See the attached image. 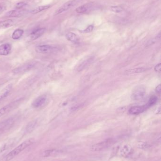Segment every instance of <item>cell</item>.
Returning <instances> with one entry per match:
<instances>
[{
	"instance_id": "cell-1",
	"label": "cell",
	"mask_w": 161,
	"mask_h": 161,
	"mask_svg": "<svg viewBox=\"0 0 161 161\" xmlns=\"http://www.w3.org/2000/svg\"><path fill=\"white\" fill-rule=\"evenodd\" d=\"M34 140L32 139H29L26 141L22 143L20 145L18 146L15 149L12 150L10 153H8V155L6 157L5 160L6 161H10L14 158L15 156H16L19 153L22 152L25 149H26L28 147L33 143Z\"/></svg>"
},
{
	"instance_id": "cell-2",
	"label": "cell",
	"mask_w": 161,
	"mask_h": 161,
	"mask_svg": "<svg viewBox=\"0 0 161 161\" xmlns=\"http://www.w3.org/2000/svg\"><path fill=\"white\" fill-rule=\"evenodd\" d=\"M114 142L115 141L112 139L106 140L105 141L93 145L91 147V149L94 151H101L109 147L110 146L113 145Z\"/></svg>"
},
{
	"instance_id": "cell-3",
	"label": "cell",
	"mask_w": 161,
	"mask_h": 161,
	"mask_svg": "<svg viewBox=\"0 0 161 161\" xmlns=\"http://www.w3.org/2000/svg\"><path fill=\"white\" fill-rule=\"evenodd\" d=\"M146 94V89L143 86H139L134 89L132 92V98L134 100H142Z\"/></svg>"
},
{
	"instance_id": "cell-4",
	"label": "cell",
	"mask_w": 161,
	"mask_h": 161,
	"mask_svg": "<svg viewBox=\"0 0 161 161\" xmlns=\"http://www.w3.org/2000/svg\"><path fill=\"white\" fill-rule=\"evenodd\" d=\"M77 0H71L65 3L54 13V15H58L71 9L77 3Z\"/></svg>"
},
{
	"instance_id": "cell-5",
	"label": "cell",
	"mask_w": 161,
	"mask_h": 161,
	"mask_svg": "<svg viewBox=\"0 0 161 161\" xmlns=\"http://www.w3.org/2000/svg\"><path fill=\"white\" fill-rule=\"evenodd\" d=\"M56 50V48L54 47L48 45L37 46L35 48V52L41 54H49L54 52Z\"/></svg>"
},
{
	"instance_id": "cell-6",
	"label": "cell",
	"mask_w": 161,
	"mask_h": 161,
	"mask_svg": "<svg viewBox=\"0 0 161 161\" xmlns=\"http://www.w3.org/2000/svg\"><path fill=\"white\" fill-rule=\"evenodd\" d=\"M35 65V62H31V63H27L26 64L21 65L20 67H18L16 69L13 70V72L15 74H21V73H25V72L30 70Z\"/></svg>"
},
{
	"instance_id": "cell-7",
	"label": "cell",
	"mask_w": 161,
	"mask_h": 161,
	"mask_svg": "<svg viewBox=\"0 0 161 161\" xmlns=\"http://www.w3.org/2000/svg\"><path fill=\"white\" fill-rule=\"evenodd\" d=\"M20 100L15 101L14 102H12L6 106H4L3 107L0 109V117H1L3 115H5L6 114L11 111L13 108H15L19 103H20Z\"/></svg>"
},
{
	"instance_id": "cell-8",
	"label": "cell",
	"mask_w": 161,
	"mask_h": 161,
	"mask_svg": "<svg viewBox=\"0 0 161 161\" xmlns=\"http://www.w3.org/2000/svg\"><path fill=\"white\" fill-rule=\"evenodd\" d=\"M46 97L44 95L39 96L34 100L32 106L34 108H35L41 107L42 106H43L45 104L46 101Z\"/></svg>"
},
{
	"instance_id": "cell-9",
	"label": "cell",
	"mask_w": 161,
	"mask_h": 161,
	"mask_svg": "<svg viewBox=\"0 0 161 161\" xmlns=\"http://www.w3.org/2000/svg\"><path fill=\"white\" fill-rule=\"evenodd\" d=\"M26 12L25 10H10L5 14V16L9 18H13V17H19L23 15Z\"/></svg>"
},
{
	"instance_id": "cell-10",
	"label": "cell",
	"mask_w": 161,
	"mask_h": 161,
	"mask_svg": "<svg viewBox=\"0 0 161 161\" xmlns=\"http://www.w3.org/2000/svg\"><path fill=\"white\" fill-rule=\"evenodd\" d=\"M14 123V120L12 118H10L0 123V133L10 128Z\"/></svg>"
},
{
	"instance_id": "cell-11",
	"label": "cell",
	"mask_w": 161,
	"mask_h": 161,
	"mask_svg": "<svg viewBox=\"0 0 161 161\" xmlns=\"http://www.w3.org/2000/svg\"><path fill=\"white\" fill-rule=\"evenodd\" d=\"M11 46L9 43H4L0 45V55L7 56L10 53Z\"/></svg>"
},
{
	"instance_id": "cell-12",
	"label": "cell",
	"mask_w": 161,
	"mask_h": 161,
	"mask_svg": "<svg viewBox=\"0 0 161 161\" xmlns=\"http://www.w3.org/2000/svg\"><path fill=\"white\" fill-rule=\"evenodd\" d=\"M45 28H39L32 32L30 34V38L31 40H35L43 35L45 32Z\"/></svg>"
},
{
	"instance_id": "cell-13",
	"label": "cell",
	"mask_w": 161,
	"mask_h": 161,
	"mask_svg": "<svg viewBox=\"0 0 161 161\" xmlns=\"http://www.w3.org/2000/svg\"><path fill=\"white\" fill-rule=\"evenodd\" d=\"M146 109V106H135L130 108L128 110V112L131 115H139L145 111Z\"/></svg>"
},
{
	"instance_id": "cell-14",
	"label": "cell",
	"mask_w": 161,
	"mask_h": 161,
	"mask_svg": "<svg viewBox=\"0 0 161 161\" xmlns=\"http://www.w3.org/2000/svg\"><path fill=\"white\" fill-rule=\"evenodd\" d=\"M132 151V149L130 146L125 145L121 149V154L124 157H127L131 155Z\"/></svg>"
},
{
	"instance_id": "cell-15",
	"label": "cell",
	"mask_w": 161,
	"mask_h": 161,
	"mask_svg": "<svg viewBox=\"0 0 161 161\" xmlns=\"http://www.w3.org/2000/svg\"><path fill=\"white\" fill-rule=\"evenodd\" d=\"M11 89H12L11 85H9L3 89V91L0 94V102H1L4 99H5L7 97L9 93H10Z\"/></svg>"
},
{
	"instance_id": "cell-16",
	"label": "cell",
	"mask_w": 161,
	"mask_h": 161,
	"mask_svg": "<svg viewBox=\"0 0 161 161\" xmlns=\"http://www.w3.org/2000/svg\"><path fill=\"white\" fill-rule=\"evenodd\" d=\"M93 58H90L87 59L86 61H83L78 67L77 70L78 71V72L83 70V69L86 68L87 67H88V65H90L91 64V63L93 61Z\"/></svg>"
},
{
	"instance_id": "cell-17",
	"label": "cell",
	"mask_w": 161,
	"mask_h": 161,
	"mask_svg": "<svg viewBox=\"0 0 161 161\" xmlns=\"http://www.w3.org/2000/svg\"><path fill=\"white\" fill-rule=\"evenodd\" d=\"M14 24V21L12 19H9L3 20V21L0 22V28H3V29L7 28L12 27Z\"/></svg>"
},
{
	"instance_id": "cell-18",
	"label": "cell",
	"mask_w": 161,
	"mask_h": 161,
	"mask_svg": "<svg viewBox=\"0 0 161 161\" xmlns=\"http://www.w3.org/2000/svg\"><path fill=\"white\" fill-rule=\"evenodd\" d=\"M92 6V5L90 3L85 4L84 5H81L76 9V11L78 13H84L87 12L90 8Z\"/></svg>"
},
{
	"instance_id": "cell-19",
	"label": "cell",
	"mask_w": 161,
	"mask_h": 161,
	"mask_svg": "<svg viewBox=\"0 0 161 161\" xmlns=\"http://www.w3.org/2000/svg\"><path fill=\"white\" fill-rule=\"evenodd\" d=\"M66 37L68 41L72 43H77L78 41V37L74 33L69 32L66 35Z\"/></svg>"
},
{
	"instance_id": "cell-20",
	"label": "cell",
	"mask_w": 161,
	"mask_h": 161,
	"mask_svg": "<svg viewBox=\"0 0 161 161\" xmlns=\"http://www.w3.org/2000/svg\"><path fill=\"white\" fill-rule=\"evenodd\" d=\"M146 70V68H144V67L134 68V69H129L128 70L126 71L125 73L126 74H137V73H142V72H145Z\"/></svg>"
},
{
	"instance_id": "cell-21",
	"label": "cell",
	"mask_w": 161,
	"mask_h": 161,
	"mask_svg": "<svg viewBox=\"0 0 161 161\" xmlns=\"http://www.w3.org/2000/svg\"><path fill=\"white\" fill-rule=\"evenodd\" d=\"M50 5H43V6H40L37 7V8L34 9L33 10H32L31 13L32 14H37L38 13L40 12L44 11V10H46L47 9L50 8Z\"/></svg>"
},
{
	"instance_id": "cell-22",
	"label": "cell",
	"mask_w": 161,
	"mask_h": 161,
	"mask_svg": "<svg viewBox=\"0 0 161 161\" xmlns=\"http://www.w3.org/2000/svg\"><path fill=\"white\" fill-rule=\"evenodd\" d=\"M24 33V31L22 29H17L15 30L12 35V38L13 40H18L22 36Z\"/></svg>"
},
{
	"instance_id": "cell-23",
	"label": "cell",
	"mask_w": 161,
	"mask_h": 161,
	"mask_svg": "<svg viewBox=\"0 0 161 161\" xmlns=\"http://www.w3.org/2000/svg\"><path fill=\"white\" fill-rule=\"evenodd\" d=\"M37 121L36 120L32 121L31 122H29L26 127V131L28 133L31 132L32 131H34V129H35V127L37 126Z\"/></svg>"
},
{
	"instance_id": "cell-24",
	"label": "cell",
	"mask_w": 161,
	"mask_h": 161,
	"mask_svg": "<svg viewBox=\"0 0 161 161\" xmlns=\"http://www.w3.org/2000/svg\"><path fill=\"white\" fill-rule=\"evenodd\" d=\"M157 101H158V98L155 96H153L149 99L146 105H145V106L146 107V108L147 107H150L151 106L155 104Z\"/></svg>"
},
{
	"instance_id": "cell-25",
	"label": "cell",
	"mask_w": 161,
	"mask_h": 161,
	"mask_svg": "<svg viewBox=\"0 0 161 161\" xmlns=\"http://www.w3.org/2000/svg\"><path fill=\"white\" fill-rule=\"evenodd\" d=\"M160 38H161V33H159L157 36L155 37V38H153V39H151L149 41V42H147L146 46H149L152 45L156 43L158 40H159Z\"/></svg>"
},
{
	"instance_id": "cell-26",
	"label": "cell",
	"mask_w": 161,
	"mask_h": 161,
	"mask_svg": "<svg viewBox=\"0 0 161 161\" xmlns=\"http://www.w3.org/2000/svg\"><path fill=\"white\" fill-rule=\"evenodd\" d=\"M58 151L56 150H47V151H45L44 154H43V156L44 157H48V156H52L53 155H55L57 153Z\"/></svg>"
},
{
	"instance_id": "cell-27",
	"label": "cell",
	"mask_w": 161,
	"mask_h": 161,
	"mask_svg": "<svg viewBox=\"0 0 161 161\" xmlns=\"http://www.w3.org/2000/svg\"><path fill=\"white\" fill-rule=\"evenodd\" d=\"M111 10L112 12L115 13H120L122 12L124 10V9L122 7L120 6H112L111 7Z\"/></svg>"
},
{
	"instance_id": "cell-28",
	"label": "cell",
	"mask_w": 161,
	"mask_h": 161,
	"mask_svg": "<svg viewBox=\"0 0 161 161\" xmlns=\"http://www.w3.org/2000/svg\"><path fill=\"white\" fill-rule=\"evenodd\" d=\"M149 147V145L147 143L145 142H139L137 145V147L141 149H144L147 148Z\"/></svg>"
},
{
	"instance_id": "cell-29",
	"label": "cell",
	"mask_w": 161,
	"mask_h": 161,
	"mask_svg": "<svg viewBox=\"0 0 161 161\" xmlns=\"http://www.w3.org/2000/svg\"><path fill=\"white\" fill-rule=\"evenodd\" d=\"M26 5V3H23V2H20V3H18L16 5V8L17 9H21V8H23V7H24Z\"/></svg>"
},
{
	"instance_id": "cell-30",
	"label": "cell",
	"mask_w": 161,
	"mask_h": 161,
	"mask_svg": "<svg viewBox=\"0 0 161 161\" xmlns=\"http://www.w3.org/2000/svg\"><path fill=\"white\" fill-rule=\"evenodd\" d=\"M94 29V27L93 25H89L87 28H86L85 30H84V32L85 33H90V32L92 31Z\"/></svg>"
},
{
	"instance_id": "cell-31",
	"label": "cell",
	"mask_w": 161,
	"mask_h": 161,
	"mask_svg": "<svg viewBox=\"0 0 161 161\" xmlns=\"http://www.w3.org/2000/svg\"><path fill=\"white\" fill-rule=\"evenodd\" d=\"M155 70L156 72L160 73L161 72V64L159 63L155 67Z\"/></svg>"
},
{
	"instance_id": "cell-32",
	"label": "cell",
	"mask_w": 161,
	"mask_h": 161,
	"mask_svg": "<svg viewBox=\"0 0 161 161\" xmlns=\"http://www.w3.org/2000/svg\"><path fill=\"white\" fill-rule=\"evenodd\" d=\"M161 85H159L156 87V89H155V91H156V92H158V93H160L161 92Z\"/></svg>"
},
{
	"instance_id": "cell-33",
	"label": "cell",
	"mask_w": 161,
	"mask_h": 161,
	"mask_svg": "<svg viewBox=\"0 0 161 161\" xmlns=\"http://www.w3.org/2000/svg\"><path fill=\"white\" fill-rule=\"evenodd\" d=\"M2 10V7L1 6H0V12Z\"/></svg>"
}]
</instances>
